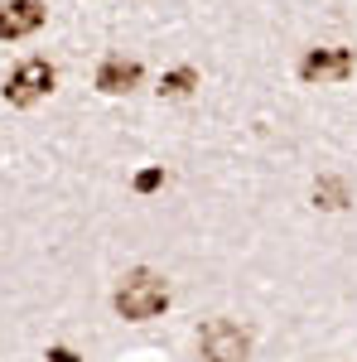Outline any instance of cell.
<instances>
[{"label": "cell", "instance_id": "obj_9", "mask_svg": "<svg viewBox=\"0 0 357 362\" xmlns=\"http://www.w3.org/2000/svg\"><path fill=\"white\" fill-rule=\"evenodd\" d=\"M160 184H165V169H140L136 174V194H155V189H160Z\"/></svg>", "mask_w": 357, "mask_h": 362}, {"label": "cell", "instance_id": "obj_10", "mask_svg": "<svg viewBox=\"0 0 357 362\" xmlns=\"http://www.w3.org/2000/svg\"><path fill=\"white\" fill-rule=\"evenodd\" d=\"M49 362H83L73 348H49Z\"/></svg>", "mask_w": 357, "mask_h": 362}, {"label": "cell", "instance_id": "obj_3", "mask_svg": "<svg viewBox=\"0 0 357 362\" xmlns=\"http://www.w3.org/2000/svg\"><path fill=\"white\" fill-rule=\"evenodd\" d=\"M54 92V68L44 63V58H25L10 78H5V102L10 107H34L39 97H49Z\"/></svg>", "mask_w": 357, "mask_h": 362}, {"label": "cell", "instance_id": "obj_8", "mask_svg": "<svg viewBox=\"0 0 357 362\" xmlns=\"http://www.w3.org/2000/svg\"><path fill=\"white\" fill-rule=\"evenodd\" d=\"M193 87H198V73L193 68H174V73L160 78V97H189Z\"/></svg>", "mask_w": 357, "mask_h": 362}, {"label": "cell", "instance_id": "obj_5", "mask_svg": "<svg viewBox=\"0 0 357 362\" xmlns=\"http://www.w3.org/2000/svg\"><path fill=\"white\" fill-rule=\"evenodd\" d=\"M44 25V5L39 0H10L0 5V39H25Z\"/></svg>", "mask_w": 357, "mask_h": 362}, {"label": "cell", "instance_id": "obj_6", "mask_svg": "<svg viewBox=\"0 0 357 362\" xmlns=\"http://www.w3.org/2000/svg\"><path fill=\"white\" fill-rule=\"evenodd\" d=\"M136 83H140V63H131V58H107L97 68V92H107V97H121Z\"/></svg>", "mask_w": 357, "mask_h": 362}, {"label": "cell", "instance_id": "obj_2", "mask_svg": "<svg viewBox=\"0 0 357 362\" xmlns=\"http://www.w3.org/2000/svg\"><path fill=\"white\" fill-rule=\"evenodd\" d=\"M198 358L203 362H247L251 358V334L232 319H213L198 329Z\"/></svg>", "mask_w": 357, "mask_h": 362}, {"label": "cell", "instance_id": "obj_4", "mask_svg": "<svg viewBox=\"0 0 357 362\" xmlns=\"http://www.w3.org/2000/svg\"><path fill=\"white\" fill-rule=\"evenodd\" d=\"M348 73H353V54L348 49H309L300 58L304 83H343Z\"/></svg>", "mask_w": 357, "mask_h": 362}, {"label": "cell", "instance_id": "obj_1", "mask_svg": "<svg viewBox=\"0 0 357 362\" xmlns=\"http://www.w3.org/2000/svg\"><path fill=\"white\" fill-rule=\"evenodd\" d=\"M111 305H116L121 319L145 324V319H155V314H165V309H169V280L155 276V271H131V276L116 285Z\"/></svg>", "mask_w": 357, "mask_h": 362}, {"label": "cell", "instance_id": "obj_7", "mask_svg": "<svg viewBox=\"0 0 357 362\" xmlns=\"http://www.w3.org/2000/svg\"><path fill=\"white\" fill-rule=\"evenodd\" d=\"M314 203L319 208H348V179H338V174H324L319 184H314Z\"/></svg>", "mask_w": 357, "mask_h": 362}]
</instances>
